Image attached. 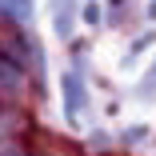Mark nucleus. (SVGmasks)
<instances>
[{
  "label": "nucleus",
  "instance_id": "f257e3e1",
  "mask_svg": "<svg viewBox=\"0 0 156 156\" xmlns=\"http://www.w3.org/2000/svg\"><path fill=\"white\" fill-rule=\"evenodd\" d=\"M64 96H68V120H76L80 116V100H84V88H80V76L76 72L64 76Z\"/></svg>",
  "mask_w": 156,
  "mask_h": 156
},
{
  "label": "nucleus",
  "instance_id": "f03ea898",
  "mask_svg": "<svg viewBox=\"0 0 156 156\" xmlns=\"http://www.w3.org/2000/svg\"><path fill=\"white\" fill-rule=\"evenodd\" d=\"M0 8H4L8 16H16V20H28V16H32V8H28V0H0Z\"/></svg>",
  "mask_w": 156,
  "mask_h": 156
}]
</instances>
